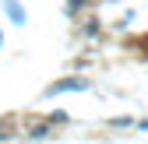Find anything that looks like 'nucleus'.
<instances>
[{
    "label": "nucleus",
    "instance_id": "nucleus-2",
    "mask_svg": "<svg viewBox=\"0 0 148 144\" xmlns=\"http://www.w3.org/2000/svg\"><path fill=\"white\" fill-rule=\"evenodd\" d=\"M0 141H4V123H0Z\"/></svg>",
    "mask_w": 148,
    "mask_h": 144
},
{
    "label": "nucleus",
    "instance_id": "nucleus-1",
    "mask_svg": "<svg viewBox=\"0 0 148 144\" xmlns=\"http://www.w3.org/2000/svg\"><path fill=\"white\" fill-rule=\"evenodd\" d=\"M7 14L14 18V21H25V11H21V7H18V4H14V0H7Z\"/></svg>",
    "mask_w": 148,
    "mask_h": 144
}]
</instances>
